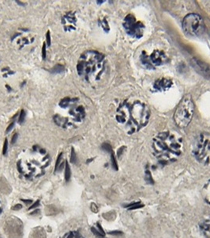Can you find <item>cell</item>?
I'll return each instance as SVG.
<instances>
[{
    "mask_svg": "<svg viewBox=\"0 0 210 238\" xmlns=\"http://www.w3.org/2000/svg\"><path fill=\"white\" fill-rule=\"evenodd\" d=\"M39 204H40V201H39V200H38V201H37V202H36L35 203H33V204L32 205L31 207H29V210H33V209L36 208V207H38V206H39Z\"/></svg>",
    "mask_w": 210,
    "mask_h": 238,
    "instance_id": "cell-21",
    "label": "cell"
},
{
    "mask_svg": "<svg viewBox=\"0 0 210 238\" xmlns=\"http://www.w3.org/2000/svg\"><path fill=\"white\" fill-rule=\"evenodd\" d=\"M121 232H118V231H114V232H111L110 234L112 235H118V234H121Z\"/></svg>",
    "mask_w": 210,
    "mask_h": 238,
    "instance_id": "cell-26",
    "label": "cell"
},
{
    "mask_svg": "<svg viewBox=\"0 0 210 238\" xmlns=\"http://www.w3.org/2000/svg\"><path fill=\"white\" fill-rule=\"evenodd\" d=\"M70 174H71V171H70V165H69L68 162L66 161V167H65V178H66V181L70 180Z\"/></svg>",
    "mask_w": 210,
    "mask_h": 238,
    "instance_id": "cell-13",
    "label": "cell"
},
{
    "mask_svg": "<svg viewBox=\"0 0 210 238\" xmlns=\"http://www.w3.org/2000/svg\"><path fill=\"white\" fill-rule=\"evenodd\" d=\"M63 71H64V67L60 64L55 65L53 68L50 70V72L52 73H62Z\"/></svg>",
    "mask_w": 210,
    "mask_h": 238,
    "instance_id": "cell-14",
    "label": "cell"
},
{
    "mask_svg": "<svg viewBox=\"0 0 210 238\" xmlns=\"http://www.w3.org/2000/svg\"><path fill=\"white\" fill-rule=\"evenodd\" d=\"M17 139H18V134H14V136L12 137V139H11V144H14L16 142Z\"/></svg>",
    "mask_w": 210,
    "mask_h": 238,
    "instance_id": "cell-24",
    "label": "cell"
},
{
    "mask_svg": "<svg viewBox=\"0 0 210 238\" xmlns=\"http://www.w3.org/2000/svg\"><path fill=\"white\" fill-rule=\"evenodd\" d=\"M152 149L153 155L160 163L168 164L175 161L182 156L184 145L180 136L165 131L153 138Z\"/></svg>",
    "mask_w": 210,
    "mask_h": 238,
    "instance_id": "cell-1",
    "label": "cell"
},
{
    "mask_svg": "<svg viewBox=\"0 0 210 238\" xmlns=\"http://www.w3.org/2000/svg\"><path fill=\"white\" fill-rule=\"evenodd\" d=\"M202 192L204 202L210 207V178L203 187Z\"/></svg>",
    "mask_w": 210,
    "mask_h": 238,
    "instance_id": "cell-11",
    "label": "cell"
},
{
    "mask_svg": "<svg viewBox=\"0 0 210 238\" xmlns=\"http://www.w3.org/2000/svg\"><path fill=\"white\" fill-rule=\"evenodd\" d=\"M7 148H8V141L7 139H5L3 144V148H2V154L6 155V152H7Z\"/></svg>",
    "mask_w": 210,
    "mask_h": 238,
    "instance_id": "cell-16",
    "label": "cell"
},
{
    "mask_svg": "<svg viewBox=\"0 0 210 238\" xmlns=\"http://www.w3.org/2000/svg\"><path fill=\"white\" fill-rule=\"evenodd\" d=\"M25 112L24 110H22L21 111L20 116H19V118H18L19 122L20 123L23 122V121H24V119H25Z\"/></svg>",
    "mask_w": 210,
    "mask_h": 238,
    "instance_id": "cell-18",
    "label": "cell"
},
{
    "mask_svg": "<svg viewBox=\"0 0 210 238\" xmlns=\"http://www.w3.org/2000/svg\"><path fill=\"white\" fill-rule=\"evenodd\" d=\"M62 156H63V153H60L58 156V159L56 160V163H55V171H56L59 168V166L61 163V160H62Z\"/></svg>",
    "mask_w": 210,
    "mask_h": 238,
    "instance_id": "cell-15",
    "label": "cell"
},
{
    "mask_svg": "<svg viewBox=\"0 0 210 238\" xmlns=\"http://www.w3.org/2000/svg\"><path fill=\"white\" fill-rule=\"evenodd\" d=\"M15 207H14L13 210H20V209L22 207H21V205H20V204L16 205V206H15Z\"/></svg>",
    "mask_w": 210,
    "mask_h": 238,
    "instance_id": "cell-27",
    "label": "cell"
},
{
    "mask_svg": "<svg viewBox=\"0 0 210 238\" xmlns=\"http://www.w3.org/2000/svg\"><path fill=\"white\" fill-rule=\"evenodd\" d=\"M42 58L44 60L46 58V45H45V43H44L42 47Z\"/></svg>",
    "mask_w": 210,
    "mask_h": 238,
    "instance_id": "cell-20",
    "label": "cell"
},
{
    "mask_svg": "<svg viewBox=\"0 0 210 238\" xmlns=\"http://www.w3.org/2000/svg\"><path fill=\"white\" fill-rule=\"evenodd\" d=\"M194 113V103L190 95H186L179 105L174 113V120L178 126L184 128L191 121Z\"/></svg>",
    "mask_w": 210,
    "mask_h": 238,
    "instance_id": "cell-3",
    "label": "cell"
},
{
    "mask_svg": "<svg viewBox=\"0 0 210 238\" xmlns=\"http://www.w3.org/2000/svg\"><path fill=\"white\" fill-rule=\"evenodd\" d=\"M123 27L127 34L134 38L139 39L143 36L145 26L142 22L137 20L133 14L126 16L123 21Z\"/></svg>",
    "mask_w": 210,
    "mask_h": 238,
    "instance_id": "cell-6",
    "label": "cell"
},
{
    "mask_svg": "<svg viewBox=\"0 0 210 238\" xmlns=\"http://www.w3.org/2000/svg\"><path fill=\"white\" fill-rule=\"evenodd\" d=\"M182 29L187 35L197 37L204 32V21L199 14H189L182 20Z\"/></svg>",
    "mask_w": 210,
    "mask_h": 238,
    "instance_id": "cell-5",
    "label": "cell"
},
{
    "mask_svg": "<svg viewBox=\"0 0 210 238\" xmlns=\"http://www.w3.org/2000/svg\"><path fill=\"white\" fill-rule=\"evenodd\" d=\"M21 201L23 203H26V204H29V203H32V200H28V199H21Z\"/></svg>",
    "mask_w": 210,
    "mask_h": 238,
    "instance_id": "cell-25",
    "label": "cell"
},
{
    "mask_svg": "<svg viewBox=\"0 0 210 238\" xmlns=\"http://www.w3.org/2000/svg\"><path fill=\"white\" fill-rule=\"evenodd\" d=\"M193 156L200 164H210V136L201 134L197 138L193 150Z\"/></svg>",
    "mask_w": 210,
    "mask_h": 238,
    "instance_id": "cell-4",
    "label": "cell"
},
{
    "mask_svg": "<svg viewBox=\"0 0 210 238\" xmlns=\"http://www.w3.org/2000/svg\"><path fill=\"white\" fill-rule=\"evenodd\" d=\"M70 162L74 164V162H76V153L74 152V149L72 148L71 149V156H70Z\"/></svg>",
    "mask_w": 210,
    "mask_h": 238,
    "instance_id": "cell-17",
    "label": "cell"
},
{
    "mask_svg": "<svg viewBox=\"0 0 210 238\" xmlns=\"http://www.w3.org/2000/svg\"><path fill=\"white\" fill-rule=\"evenodd\" d=\"M199 229L203 236L210 238V215L204 218L199 223Z\"/></svg>",
    "mask_w": 210,
    "mask_h": 238,
    "instance_id": "cell-10",
    "label": "cell"
},
{
    "mask_svg": "<svg viewBox=\"0 0 210 238\" xmlns=\"http://www.w3.org/2000/svg\"><path fill=\"white\" fill-rule=\"evenodd\" d=\"M14 122L10 123V125H9V126H8L7 128H6V132L9 133L11 129H12L14 128Z\"/></svg>",
    "mask_w": 210,
    "mask_h": 238,
    "instance_id": "cell-22",
    "label": "cell"
},
{
    "mask_svg": "<svg viewBox=\"0 0 210 238\" xmlns=\"http://www.w3.org/2000/svg\"><path fill=\"white\" fill-rule=\"evenodd\" d=\"M149 58L150 63H151L153 68L163 65L164 64L166 63L167 60H168L166 54L163 51L158 50V49L153 51L151 55L149 56Z\"/></svg>",
    "mask_w": 210,
    "mask_h": 238,
    "instance_id": "cell-7",
    "label": "cell"
},
{
    "mask_svg": "<svg viewBox=\"0 0 210 238\" xmlns=\"http://www.w3.org/2000/svg\"><path fill=\"white\" fill-rule=\"evenodd\" d=\"M192 64L193 68L201 74L210 76V66L204 62L201 61L199 60H192Z\"/></svg>",
    "mask_w": 210,
    "mask_h": 238,
    "instance_id": "cell-9",
    "label": "cell"
},
{
    "mask_svg": "<svg viewBox=\"0 0 210 238\" xmlns=\"http://www.w3.org/2000/svg\"><path fill=\"white\" fill-rule=\"evenodd\" d=\"M141 60H142V63L144 66H146L147 68H153V65L150 63V60H149V56L146 53V52H143L141 56Z\"/></svg>",
    "mask_w": 210,
    "mask_h": 238,
    "instance_id": "cell-12",
    "label": "cell"
},
{
    "mask_svg": "<svg viewBox=\"0 0 210 238\" xmlns=\"http://www.w3.org/2000/svg\"><path fill=\"white\" fill-rule=\"evenodd\" d=\"M92 232H93L94 234L97 235V236H103V235L102 234V233H100V232H99V231H97L96 229H94V228H92Z\"/></svg>",
    "mask_w": 210,
    "mask_h": 238,
    "instance_id": "cell-23",
    "label": "cell"
},
{
    "mask_svg": "<svg viewBox=\"0 0 210 238\" xmlns=\"http://www.w3.org/2000/svg\"><path fill=\"white\" fill-rule=\"evenodd\" d=\"M172 85H173V81L171 79L164 77V78H160L156 80V82L153 84V89L156 91L164 92V91L170 89Z\"/></svg>",
    "mask_w": 210,
    "mask_h": 238,
    "instance_id": "cell-8",
    "label": "cell"
},
{
    "mask_svg": "<svg viewBox=\"0 0 210 238\" xmlns=\"http://www.w3.org/2000/svg\"><path fill=\"white\" fill-rule=\"evenodd\" d=\"M149 117L150 110L146 103L138 100L131 103L126 101L119 108L117 121L126 125L127 133L132 134L146 126Z\"/></svg>",
    "mask_w": 210,
    "mask_h": 238,
    "instance_id": "cell-2",
    "label": "cell"
},
{
    "mask_svg": "<svg viewBox=\"0 0 210 238\" xmlns=\"http://www.w3.org/2000/svg\"><path fill=\"white\" fill-rule=\"evenodd\" d=\"M46 42L47 44H48V45L50 46V45H51V34H50L49 30H48L46 34Z\"/></svg>",
    "mask_w": 210,
    "mask_h": 238,
    "instance_id": "cell-19",
    "label": "cell"
}]
</instances>
